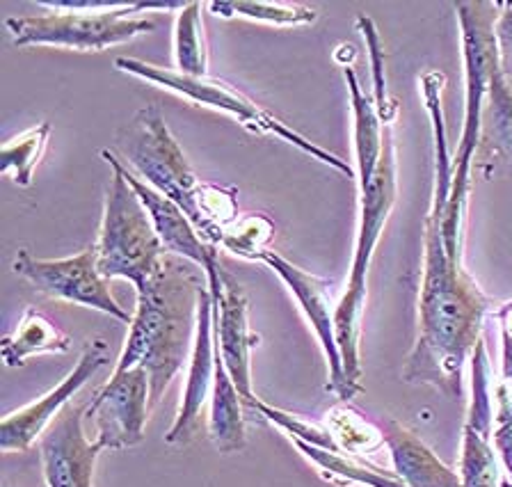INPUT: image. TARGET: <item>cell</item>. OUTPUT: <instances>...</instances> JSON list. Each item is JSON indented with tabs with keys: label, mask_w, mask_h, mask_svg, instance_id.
I'll list each match as a JSON object with an SVG mask.
<instances>
[{
	"label": "cell",
	"mask_w": 512,
	"mask_h": 487,
	"mask_svg": "<svg viewBox=\"0 0 512 487\" xmlns=\"http://www.w3.org/2000/svg\"><path fill=\"white\" fill-rule=\"evenodd\" d=\"M384 444L394 458L396 474L407 487H462L460 476L448 469L412 430L389 421L382 428Z\"/></svg>",
	"instance_id": "obj_18"
},
{
	"label": "cell",
	"mask_w": 512,
	"mask_h": 487,
	"mask_svg": "<svg viewBox=\"0 0 512 487\" xmlns=\"http://www.w3.org/2000/svg\"><path fill=\"white\" fill-rule=\"evenodd\" d=\"M101 156L115 161V165L122 170L124 179L128 181V186H131L135 190V195L142 199L144 209H147L151 222H154L156 234L160 236V241H163L167 254H174V257L197 263L199 268H204V273L218 266V252L213 250V245H208L204 238L199 236V231L192 225L188 215L181 211L179 204H174L170 197L160 195L158 190L149 186V183H144L138 174L128 170V167L119 161L115 151L103 149Z\"/></svg>",
	"instance_id": "obj_15"
},
{
	"label": "cell",
	"mask_w": 512,
	"mask_h": 487,
	"mask_svg": "<svg viewBox=\"0 0 512 487\" xmlns=\"http://www.w3.org/2000/svg\"><path fill=\"white\" fill-rule=\"evenodd\" d=\"M213 298V332L215 350L236 382L243 401L252 407L256 401L252 391V348L259 337L250 332L247 321V295L238 279L222 268V263L204 273Z\"/></svg>",
	"instance_id": "obj_10"
},
{
	"label": "cell",
	"mask_w": 512,
	"mask_h": 487,
	"mask_svg": "<svg viewBox=\"0 0 512 487\" xmlns=\"http://www.w3.org/2000/svg\"><path fill=\"white\" fill-rule=\"evenodd\" d=\"M462 28V53L464 76H467V97H464V126L460 135V147L455 154L451 195H448L446 211L464 215L469 195L471 158L476 154L480 119H483V103L490 87L492 65L496 60L494 23L499 19L494 3H455Z\"/></svg>",
	"instance_id": "obj_7"
},
{
	"label": "cell",
	"mask_w": 512,
	"mask_h": 487,
	"mask_svg": "<svg viewBox=\"0 0 512 487\" xmlns=\"http://www.w3.org/2000/svg\"><path fill=\"white\" fill-rule=\"evenodd\" d=\"M503 330V380H512V300L499 311Z\"/></svg>",
	"instance_id": "obj_31"
},
{
	"label": "cell",
	"mask_w": 512,
	"mask_h": 487,
	"mask_svg": "<svg viewBox=\"0 0 512 487\" xmlns=\"http://www.w3.org/2000/svg\"><path fill=\"white\" fill-rule=\"evenodd\" d=\"M494 39H496V65H499L503 83L512 92V5L499 12V19L494 23Z\"/></svg>",
	"instance_id": "obj_30"
},
{
	"label": "cell",
	"mask_w": 512,
	"mask_h": 487,
	"mask_svg": "<svg viewBox=\"0 0 512 487\" xmlns=\"http://www.w3.org/2000/svg\"><path fill=\"white\" fill-rule=\"evenodd\" d=\"M115 69L124 71L128 76L142 78V81H149L163 90H170L179 97L195 101L197 106L211 108V110H220V113L234 117L238 124H243L245 129H250L252 133H270L275 138L288 142V145L302 149L304 154H309L311 158H316L323 165H330L334 170H339L341 174H348V177H355L352 167L348 163H343L341 158H336L330 151H325L323 147L314 145V142L304 138L298 131L288 129L284 122H279L275 115H270L268 110H263L261 106H256L252 99H247L243 92H238L236 87H231L229 83L220 81V78H190L183 76L179 71L172 69H163L156 65H147V62L133 60V58H117L115 60Z\"/></svg>",
	"instance_id": "obj_8"
},
{
	"label": "cell",
	"mask_w": 512,
	"mask_h": 487,
	"mask_svg": "<svg viewBox=\"0 0 512 487\" xmlns=\"http://www.w3.org/2000/svg\"><path fill=\"white\" fill-rule=\"evenodd\" d=\"M243 396L231 380L222 357L215 350V380L211 391V414H208V435L220 453H234L245 446Z\"/></svg>",
	"instance_id": "obj_19"
},
{
	"label": "cell",
	"mask_w": 512,
	"mask_h": 487,
	"mask_svg": "<svg viewBox=\"0 0 512 487\" xmlns=\"http://www.w3.org/2000/svg\"><path fill=\"white\" fill-rule=\"evenodd\" d=\"M14 270L48 298L96 309L117 321L131 323L133 316L119 305L110 293L108 279L101 275L94 247L67 259H35L28 250H21Z\"/></svg>",
	"instance_id": "obj_9"
},
{
	"label": "cell",
	"mask_w": 512,
	"mask_h": 487,
	"mask_svg": "<svg viewBox=\"0 0 512 487\" xmlns=\"http://www.w3.org/2000/svg\"><path fill=\"white\" fill-rule=\"evenodd\" d=\"M343 74H346V81L352 94V113H355V151L359 165L357 179L359 186H364V183L371 181L375 167L380 163L387 124L382 122L373 103L364 97L362 90H359L355 71L346 67Z\"/></svg>",
	"instance_id": "obj_21"
},
{
	"label": "cell",
	"mask_w": 512,
	"mask_h": 487,
	"mask_svg": "<svg viewBox=\"0 0 512 487\" xmlns=\"http://www.w3.org/2000/svg\"><path fill=\"white\" fill-rule=\"evenodd\" d=\"M48 135H51V124L42 122L16 135L10 142H5L3 149H0V158H3L0 172H10L16 186L28 188L35 179L37 165L42 163Z\"/></svg>",
	"instance_id": "obj_24"
},
{
	"label": "cell",
	"mask_w": 512,
	"mask_h": 487,
	"mask_svg": "<svg viewBox=\"0 0 512 487\" xmlns=\"http://www.w3.org/2000/svg\"><path fill=\"white\" fill-rule=\"evenodd\" d=\"M471 359H474V396H471L469 417L464 423L462 435L460 483L462 487H496L499 471H496V460L490 444L492 405L490 380H487L490 369H487L483 343H478Z\"/></svg>",
	"instance_id": "obj_17"
},
{
	"label": "cell",
	"mask_w": 512,
	"mask_h": 487,
	"mask_svg": "<svg viewBox=\"0 0 512 487\" xmlns=\"http://www.w3.org/2000/svg\"><path fill=\"white\" fill-rule=\"evenodd\" d=\"M213 14L224 19H250L268 26H307L316 21V10L300 5H284V3H263V0H215L208 3Z\"/></svg>",
	"instance_id": "obj_25"
},
{
	"label": "cell",
	"mask_w": 512,
	"mask_h": 487,
	"mask_svg": "<svg viewBox=\"0 0 512 487\" xmlns=\"http://www.w3.org/2000/svg\"><path fill=\"white\" fill-rule=\"evenodd\" d=\"M71 337L64 334L51 318L35 307L23 311L21 323L10 337L3 339V362L12 369H21L28 357L44 353H67Z\"/></svg>",
	"instance_id": "obj_20"
},
{
	"label": "cell",
	"mask_w": 512,
	"mask_h": 487,
	"mask_svg": "<svg viewBox=\"0 0 512 487\" xmlns=\"http://www.w3.org/2000/svg\"><path fill=\"white\" fill-rule=\"evenodd\" d=\"M115 154L144 183L179 204L199 236L204 238L206 225L199 211V193L204 183L197 179L156 106L138 110L131 122L119 131Z\"/></svg>",
	"instance_id": "obj_5"
},
{
	"label": "cell",
	"mask_w": 512,
	"mask_h": 487,
	"mask_svg": "<svg viewBox=\"0 0 512 487\" xmlns=\"http://www.w3.org/2000/svg\"><path fill=\"white\" fill-rule=\"evenodd\" d=\"M462 243L446 241L439 206L426 218V263L419 295V337L407 359V382H426L448 398L462 396V369L480 343L490 298L462 268Z\"/></svg>",
	"instance_id": "obj_1"
},
{
	"label": "cell",
	"mask_w": 512,
	"mask_h": 487,
	"mask_svg": "<svg viewBox=\"0 0 512 487\" xmlns=\"http://www.w3.org/2000/svg\"><path fill=\"white\" fill-rule=\"evenodd\" d=\"M108 346L106 341L94 339L85 346L78 364L64 378L58 387H53L39 401L30 403L21 410L7 414L0 423V449L5 453H21L28 451L37 439L48 430V426L58 419V414L69 405L80 389L87 385V380L108 364Z\"/></svg>",
	"instance_id": "obj_12"
},
{
	"label": "cell",
	"mask_w": 512,
	"mask_h": 487,
	"mask_svg": "<svg viewBox=\"0 0 512 487\" xmlns=\"http://www.w3.org/2000/svg\"><path fill=\"white\" fill-rule=\"evenodd\" d=\"M272 238H275V225H272L266 215L256 213L236 220L227 229V234H224L222 247L231 254H236V257L259 261L261 254L270 250Z\"/></svg>",
	"instance_id": "obj_27"
},
{
	"label": "cell",
	"mask_w": 512,
	"mask_h": 487,
	"mask_svg": "<svg viewBox=\"0 0 512 487\" xmlns=\"http://www.w3.org/2000/svg\"><path fill=\"white\" fill-rule=\"evenodd\" d=\"M362 188V215L355 245V259L348 279V289L334 307L336 346H339L343 371L350 387L362 391V359H359V334H362V314L366 302V275L371 266L375 245L380 241L382 227L396 202V149L391 138V124L384 131V147L373 177Z\"/></svg>",
	"instance_id": "obj_4"
},
{
	"label": "cell",
	"mask_w": 512,
	"mask_h": 487,
	"mask_svg": "<svg viewBox=\"0 0 512 487\" xmlns=\"http://www.w3.org/2000/svg\"><path fill=\"white\" fill-rule=\"evenodd\" d=\"M325 428L330 430L339 451H348V455L373 453L384 444L382 430L375 428L373 423H368L350 405L332 407L325 417Z\"/></svg>",
	"instance_id": "obj_26"
},
{
	"label": "cell",
	"mask_w": 512,
	"mask_h": 487,
	"mask_svg": "<svg viewBox=\"0 0 512 487\" xmlns=\"http://www.w3.org/2000/svg\"><path fill=\"white\" fill-rule=\"evenodd\" d=\"M112 167V183L103 206L99 241H96V261L101 275L108 279H128L135 289L156 273L160 259L165 257V245L156 234L142 199L128 186L115 161L103 156Z\"/></svg>",
	"instance_id": "obj_6"
},
{
	"label": "cell",
	"mask_w": 512,
	"mask_h": 487,
	"mask_svg": "<svg viewBox=\"0 0 512 487\" xmlns=\"http://www.w3.org/2000/svg\"><path fill=\"white\" fill-rule=\"evenodd\" d=\"M208 279L197 263L165 254L156 273L138 291V305L128 323V334L115 371L142 366L149 375L151 410L163 401L167 387L190 362L197 334L199 291Z\"/></svg>",
	"instance_id": "obj_2"
},
{
	"label": "cell",
	"mask_w": 512,
	"mask_h": 487,
	"mask_svg": "<svg viewBox=\"0 0 512 487\" xmlns=\"http://www.w3.org/2000/svg\"><path fill=\"white\" fill-rule=\"evenodd\" d=\"M46 10H62L46 17H12L5 21L16 46H60L71 51H106L110 46L154 33L156 21L135 17L149 10H183L186 3H90L55 0L39 3Z\"/></svg>",
	"instance_id": "obj_3"
},
{
	"label": "cell",
	"mask_w": 512,
	"mask_h": 487,
	"mask_svg": "<svg viewBox=\"0 0 512 487\" xmlns=\"http://www.w3.org/2000/svg\"><path fill=\"white\" fill-rule=\"evenodd\" d=\"M487 122H490L496 145L512 163V92L503 83L496 60L492 65L490 87H487Z\"/></svg>",
	"instance_id": "obj_28"
},
{
	"label": "cell",
	"mask_w": 512,
	"mask_h": 487,
	"mask_svg": "<svg viewBox=\"0 0 512 487\" xmlns=\"http://www.w3.org/2000/svg\"><path fill=\"white\" fill-rule=\"evenodd\" d=\"M215 380V332H213V298L208 286L199 291L197 311V334L192 346L186 391H183L179 412L172 423L170 433L165 435L167 444H188L197 430L199 412L211 398Z\"/></svg>",
	"instance_id": "obj_16"
},
{
	"label": "cell",
	"mask_w": 512,
	"mask_h": 487,
	"mask_svg": "<svg viewBox=\"0 0 512 487\" xmlns=\"http://www.w3.org/2000/svg\"><path fill=\"white\" fill-rule=\"evenodd\" d=\"M252 407L256 412H259V417L268 419L272 426L284 430V435L288 439H300V442H307L311 446H320V449L339 451V446H336L334 437L330 435V430H327V428L314 426V423L295 417V414H291V412L279 410V407H272L268 403H263V401H259V398H256V401L252 403Z\"/></svg>",
	"instance_id": "obj_29"
},
{
	"label": "cell",
	"mask_w": 512,
	"mask_h": 487,
	"mask_svg": "<svg viewBox=\"0 0 512 487\" xmlns=\"http://www.w3.org/2000/svg\"><path fill=\"white\" fill-rule=\"evenodd\" d=\"M259 261H263L266 266L275 270V273L284 279L288 291L295 295V300H298L304 316H307V321L311 323V327H314L316 337L327 357V373H330V385L327 387H330L336 396L343 398V401H350L357 391L350 387L346 371H343L339 346H336L334 309L330 300L332 282H327V279L316 277L311 273H304L302 268L293 266V263L286 261L282 254L272 250L261 254Z\"/></svg>",
	"instance_id": "obj_13"
},
{
	"label": "cell",
	"mask_w": 512,
	"mask_h": 487,
	"mask_svg": "<svg viewBox=\"0 0 512 487\" xmlns=\"http://www.w3.org/2000/svg\"><path fill=\"white\" fill-rule=\"evenodd\" d=\"M87 405H67L39 439L42 467L48 487H94L99 442H87L83 421Z\"/></svg>",
	"instance_id": "obj_14"
},
{
	"label": "cell",
	"mask_w": 512,
	"mask_h": 487,
	"mask_svg": "<svg viewBox=\"0 0 512 487\" xmlns=\"http://www.w3.org/2000/svg\"><path fill=\"white\" fill-rule=\"evenodd\" d=\"M174 62L179 74L190 78L208 76L202 5L186 3L174 26Z\"/></svg>",
	"instance_id": "obj_23"
},
{
	"label": "cell",
	"mask_w": 512,
	"mask_h": 487,
	"mask_svg": "<svg viewBox=\"0 0 512 487\" xmlns=\"http://www.w3.org/2000/svg\"><path fill=\"white\" fill-rule=\"evenodd\" d=\"M151 412V385L142 366L112 373L108 385L87 405V417H94L96 439L103 449L122 451L144 439Z\"/></svg>",
	"instance_id": "obj_11"
},
{
	"label": "cell",
	"mask_w": 512,
	"mask_h": 487,
	"mask_svg": "<svg viewBox=\"0 0 512 487\" xmlns=\"http://www.w3.org/2000/svg\"><path fill=\"white\" fill-rule=\"evenodd\" d=\"M298 446L304 458L314 462L318 474L334 485H362V487H407L400 478L391 474H382L375 467L362 465L352 455H343L341 451L320 449L300 439H291Z\"/></svg>",
	"instance_id": "obj_22"
}]
</instances>
